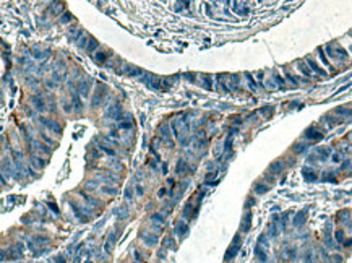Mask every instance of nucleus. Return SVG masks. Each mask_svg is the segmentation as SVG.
Instances as JSON below:
<instances>
[{"label": "nucleus", "instance_id": "obj_1", "mask_svg": "<svg viewBox=\"0 0 352 263\" xmlns=\"http://www.w3.org/2000/svg\"><path fill=\"white\" fill-rule=\"evenodd\" d=\"M172 133H174V137L180 141L182 145L187 143V133H188V124H187V119L185 117H180V119H174L172 120Z\"/></svg>", "mask_w": 352, "mask_h": 263}, {"label": "nucleus", "instance_id": "obj_2", "mask_svg": "<svg viewBox=\"0 0 352 263\" xmlns=\"http://www.w3.org/2000/svg\"><path fill=\"white\" fill-rule=\"evenodd\" d=\"M240 244H242V237H240V234H237V236L234 237V240H232V244L229 245L227 252H226V257H224L226 261L234 260V257H235V255L239 253V250H240Z\"/></svg>", "mask_w": 352, "mask_h": 263}, {"label": "nucleus", "instance_id": "obj_3", "mask_svg": "<svg viewBox=\"0 0 352 263\" xmlns=\"http://www.w3.org/2000/svg\"><path fill=\"white\" fill-rule=\"evenodd\" d=\"M39 122L44 125V127H47V129L50 130V132H54L55 135H60L62 133V127L59 125L55 122V120H52V119H47V117H39Z\"/></svg>", "mask_w": 352, "mask_h": 263}, {"label": "nucleus", "instance_id": "obj_4", "mask_svg": "<svg viewBox=\"0 0 352 263\" xmlns=\"http://www.w3.org/2000/svg\"><path fill=\"white\" fill-rule=\"evenodd\" d=\"M91 84H93V81L89 80V78H84V80H81L80 84H78V88H76L78 94H80L81 97H88V96H89V91H91Z\"/></svg>", "mask_w": 352, "mask_h": 263}, {"label": "nucleus", "instance_id": "obj_5", "mask_svg": "<svg viewBox=\"0 0 352 263\" xmlns=\"http://www.w3.org/2000/svg\"><path fill=\"white\" fill-rule=\"evenodd\" d=\"M122 114H124V111H122V106H120V104H115V106H112V107L109 109L107 116H109L111 119H114V120H122Z\"/></svg>", "mask_w": 352, "mask_h": 263}, {"label": "nucleus", "instance_id": "obj_6", "mask_svg": "<svg viewBox=\"0 0 352 263\" xmlns=\"http://www.w3.org/2000/svg\"><path fill=\"white\" fill-rule=\"evenodd\" d=\"M255 255H256V258L260 263H266L268 261V253H266V248L261 247L260 244H256L255 247Z\"/></svg>", "mask_w": 352, "mask_h": 263}, {"label": "nucleus", "instance_id": "obj_7", "mask_svg": "<svg viewBox=\"0 0 352 263\" xmlns=\"http://www.w3.org/2000/svg\"><path fill=\"white\" fill-rule=\"evenodd\" d=\"M305 138L307 140H312V141H318V140H321L323 138V133L320 132V130H317V129H308L307 132H305Z\"/></svg>", "mask_w": 352, "mask_h": 263}, {"label": "nucleus", "instance_id": "obj_8", "mask_svg": "<svg viewBox=\"0 0 352 263\" xmlns=\"http://www.w3.org/2000/svg\"><path fill=\"white\" fill-rule=\"evenodd\" d=\"M188 164H187V161L183 159V158H180L177 161V164H175V172L178 174V175H185L187 172H188Z\"/></svg>", "mask_w": 352, "mask_h": 263}, {"label": "nucleus", "instance_id": "obj_9", "mask_svg": "<svg viewBox=\"0 0 352 263\" xmlns=\"http://www.w3.org/2000/svg\"><path fill=\"white\" fill-rule=\"evenodd\" d=\"M307 63H308V67H310V70L312 72H315V73H318V75H321V76H326V72L323 68H320L318 65H317V62H315L312 57H307Z\"/></svg>", "mask_w": 352, "mask_h": 263}, {"label": "nucleus", "instance_id": "obj_10", "mask_svg": "<svg viewBox=\"0 0 352 263\" xmlns=\"http://www.w3.org/2000/svg\"><path fill=\"white\" fill-rule=\"evenodd\" d=\"M251 227V211H247L242 219V232H248Z\"/></svg>", "mask_w": 352, "mask_h": 263}, {"label": "nucleus", "instance_id": "obj_11", "mask_svg": "<svg viewBox=\"0 0 352 263\" xmlns=\"http://www.w3.org/2000/svg\"><path fill=\"white\" fill-rule=\"evenodd\" d=\"M305 219H307V210H302V211H299L297 215H296V218H294V226H302L305 223Z\"/></svg>", "mask_w": 352, "mask_h": 263}, {"label": "nucleus", "instance_id": "obj_12", "mask_svg": "<svg viewBox=\"0 0 352 263\" xmlns=\"http://www.w3.org/2000/svg\"><path fill=\"white\" fill-rule=\"evenodd\" d=\"M302 174H304L305 180H308V182H315V180H317V174L313 172V169H312V167H304Z\"/></svg>", "mask_w": 352, "mask_h": 263}, {"label": "nucleus", "instance_id": "obj_13", "mask_svg": "<svg viewBox=\"0 0 352 263\" xmlns=\"http://www.w3.org/2000/svg\"><path fill=\"white\" fill-rule=\"evenodd\" d=\"M33 104H34V107L41 112L46 109V102H44V99H42V96H39V94L33 97Z\"/></svg>", "mask_w": 352, "mask_h": 263}, {"label": "nucleus", "instance_id": "obj_14", "mask_svg": "<svg viewBox=\"0 0 352 263\" xmlns=\"http://www.w3.org/2000/svg\"><path fill=\"white\" fill-rule=\"evenodd\" d=\"M159 132H161V137H162L164 140H166V143H167L169 146H172V140H170V137H169V127H167V124L161 125Z\"/></svg>", "mask_w": 352, "mask_h": 263}, {"label": "nucleus", "instance_id": "obj_15", "mask_svg": "<svg viewBox=\"0 0 352 263\" xmlns=\"http://www.w3.org/2000/svg\"><path fill=\"white\" fill-rule=\"evenodd\" d=\"M80 97L81 96L78 94V91L76 93H71V102H73V106H75V111H81L83 109V102H81Z\"/></svg>", "mask_w": 352, "mask_h": 263}, {"label": "nucleus", "instance_id": "obj_16", "mask_svg": "<svg viewBox=\"0 0 352 263\" xmlns=\"http://www.w3.org/2000/svg\"><path fill=\"white\" fill-rule=\"evenodd\" d=\"M282 169H284V162L282 161H274V162H271V166H269V172L279 174Z\"/></svg>", "mask_w": 352, "mask_h": 263}, {"label": "nucleus", "instance_id": "obj_17", "mask_svg": "<svg viewBox=\"0 0 352 263\" xmlns=\"http://www.w3.org/2000/svg\"><path fill=\"white\" fill-rule=\"evenodd\" d=\"M125 73L128 75V76H143V70L141 68H138V67H127L125 68Z\"/></svg>", "mask_w": 352, "mask_h": 263}, {"label": "nucleus", "instance_id": "obj_18", "mask_svg": "<svg viewBox=\"0 0 352 263\" xmlns=\"http://www.w3.org/2000/svg\"><path fill=\"white\" fill-rule=\"evenodd\" d=\"M187 231H188V224L183 223V221H178L177 226H175V234L177 236H183V234H187Z\"/></svg>", "mask_w": 352, "mask_h": 263}, {"label": "nucleus", "instance_id": "obj_19", "mask_svg": "<svg viewBox=\"0 0 352 263\" xmlns=\"http://www.w3.org/2000/svg\"><path fill=\"white\" fill-rule=\"evenodd\" d=\"M141 239L145 240L148 245H156V242H157V236H156V234H141Z\"/></svg>", "mask_w": 352, "mask_h": 263}, {"label": "nucleus", "instance_id": "obj_20", "mask_svg": "<svg viewBox=\"0 0 352 263\" xmlns=\"http://www.w3.org/2000/svg\"><path fill=\"white\" fill-rule=\"evenodd\" d=\"M334 114H337V116H344V117H352V109L344 107V106H339V107L334 109Z\"/></svg>", "mask_w": 352, "mask_h": 263}, {"label": "nucleus", "instance_id": "obj_21", "mask_svg": "<svg viewBox=\"0 0 352 263\" xmlns=\"http://www.w3.org/2000/svg\"><path fill=\"white\" fill-rule=\"evenodd\" d=\"M317 154L320 156V158H318L320 161H326L329 158V154H331V150H329V148H318Z\"/></svg>", "mask_w": 352, "mask_h": 263}, {"label": "nucleus", "instance_id": "obj_22", "mask_svg": "<svg viewBox=\"0 0 352 263\" xmlns=\"http://www.w3.org/2000/svg\"><path fill=\"white\" fill-rule=\"evenodd\" d=\"M49 55V51H41V49H33L31 51V57H34V59H46V57Z\"/></svg>", "mask_w": 352, "mask_h": 263}, {"label": "nucleus", "instance_id": "obj_23", "mask_svg": "<svg viewBox=\"0 0 352 263\" xmlns=\"http://www.w3.org/2000/svg\"><path fill=\"white\" fill-rule=\"evenodd\" d=\"M114 234H109V237H107V240H106V245H104V250H106V253H111L112 252V247H114Z\"/></svg>", "mask_w": 352, "mask_h": 263}, {"label": "nucleus", "instance_id": "obj_24", "mask_svg": "<svg viewBox=\"0 0 352 263\" xmlns=\"http://www.w3.org/2000/svg\"><path fill=\"white\" fill-rule=\"evenodd\" d=\"M268 190H269V185H268V184H256V185H255V193H258V195L266 193Z\"/></svg>", "mask_w": 352, "mask_h": 263}, {"label": "nucleus", "instance_id": "obj_25", "mask_svg": "<svg viewBox=\"0 0 352 263\" xmlns=\"http://www.w3.org/2000/svg\"><path fill=\"white\" fill-rule=\"evenodd\" d=\"M102 96H104V93H102V91H96V94H94V97H93V107H97V106L101 104V101H102Z\"/></svg>", "mask_w": 352, "mask_h": 263}, {"label": "nucleus", "instance_id": "obj_26", "mask_svg": "<svg viewBox=\"0 0 352 263\" xmlns=\"http://www.w3.org/2000/svg\"><path fill=\"white\" fill-rule=\"evenodd\" d=\"M297 68H299V70H300V72L304 73L305 76H310V75H312V70L308 68L304 62H297Z\"/></svg>", "mask_w": 352, "mask_h": 263}, {"label": "nucleus", "instance_id": "obj_27", "mask_svg": "<svg viewBox=\"0 0 352 263\" xmlns=\"http://www.w3.org/2000/svg\"><path fill=\"white\" fill-rule=\"evenodd\" d=\"M268 231H269V236L271 237H276L278 234H279V231H281V227H278V223H271Z\"/></svg>", "mask_w": 352, "mask_h": 263}, {"label": "nucleus", "instance_id": "obj_28", "mask_svg": "<svg viewBox=\"0 0 352 263\" xmlns=\"http://www.w3.org/2000/svg\"><path fill=\"white\" fill-rule=\"evenodd\" d=\"M132 127H133V120L130 117H127V120L120 122V129H124V130H132Z\"/></svg>", "mask_w": 352, "mask_h": 263}, {"label": "nucleus", "instance_id": "obj_29", "mask_svg": "<svg viewBox=\"0 0 352 263\" xmlns=\"http://www.w3.org/2000/svg\"><path fill=\"white\" fill-rule=\"evenodd\" d=\"M106 59H107V54H106V52H96V54H94V60H96L97 63H104Z\"/></svg>", "mask_w": 352, "mask_h": 263}, {"label": "nucleus", "instance_id": "obj_30", "mask_svg": "<svg viewBox=\"0 0 352 263\" xmlns=\"http://www.w3.org/2000/svg\"><path fill=\"white\" fill-rule=\"evenodd\" d=\"M99 47V42L96 41V39H91L89 42H88V47H86V52H93L94 49H97Z\"/></svg>", "mask_w": 352, "mask_h": 263}, {"label": "nucleus", "instance_id": "obj_31", "mask_svg": "<svg viewBox=\"0 0 352 263\" xmlns=\"http://www.w3.org/2000/svg\"><path fill=\"white\" fill-rule=\"evenodd\" d=\"M318 55H320V59H321V62L325 63V67H328L329 70H333V67L329 65V62H328V59H326V55L323 54V49H318Z\"/></svg>", "mask_w": 352, "mask_h": 263}, {"label": "nucleus", "instance_id": "obj_32", "mask_svg": "<svg viewBox=\"0 0 352 263\" xmlns=\"http://www.w3.org/2000/svg\"><path fill=\"white\" fill-rule=\"evenodd\" d=\"M81 197L84 198V202H88V203L91 205V206H97V205H99V202H97V200H94V198H91L89 195H86V193H81Z\"/></svg>", "mask_w": 352, "mask_h": 263}, {"label": "nucleus", "instance_id": "obj_33", "mask_svg": "<svg viewBox=\"0 0 352 263\" xmlns=\"http://www.w3.org/2000/svg\"><path fill=\"white\" fill-rule=\"evenodd\" d=\"M245 76H247V81H248V86H250V89H251V91H256V84H255V80H253V76H251L250 73H245Z\"/></svg>", "mask_w": 352, "mask_h": 263}, {"label": "nucleus", "instance_id": "obj_34", "mask_svg": "<svg viewBox=\"0 0 352 263\" xmlns=\"http://www.w3.org/2000/svg\"><path fill=\"white\" fill-rule=\"evenodd\" d=\"M307 146H308V145H305V143H297V145H294L292 150L296 151V153H302V151L307 150Z\"/></svg>", "mask_w": 352, "mask_h": 263}, {"label": "nucleus", "instance_id": "obj_35", "mask_svg": "<svg viewBox=\"0 0 352 263\" xmlns=\"http://www.w3.org/2000/svg\"><path fill=\"white\" fill-rule=\"evenodd\" d=\"M151 221H156V223H164V216L162 215H159V213H153L151 215Z\"/></svg>", "mask_w": 352, "mask_h": 263}, {"label": "nucleus", "instance_id": "obj_36", "mask_svg": "<svg viewBox=\"0 0 352 263\" xmlns=\"http://www.w3.org/2000/svg\"><path fill=\"white\" fill-rule=\"evenodd\" d=\"M264 86H266L268 89H271V91H274V89H278L279 86H278V83L274 81V80H268L266 83H264Z\"/></svg>", "mask_w": 352, "mask_h": 263}, {"label": "nucleus", "instance_id": "obj_37", "mask_svg": "<svg viewBox=\"0 0 352 263\" xmlns=\"http://www.w3.org/2000/svg\"><path fill=\"white\" fill-rule=\"evenodd\" d=\"M258 244H260L261 247H264V248H268V239H266V236H260V239H258Z\"/></svg>", "mask_w": 352, "mask_h": 263}, {"label": "nucleus", "instance_id": "obj_38", "mask_svg": "<svg viewBox=\"0 0 352 263\" xmlns=\"http://www.w3.org/2000/svg\"><path fill=\"white\" fill-rule=\"evenodd\" d=\"M99 148H101V150H102V151H106V153L109 154V156H115V151H114L112 148H107L106 145H99Z\"/></svg>", "mask_w": 352, "mask_h": 263}, {"label": "nucleus", "instance_id": "obj_39", "mask_svg": "<svg viewBox=\"0 0 352 263\" xmlns=\"http://www.w3.org/2000/svg\"><path fill=\"white\" fill-rule=\"evenodd\" d=\"M274 81L278 83V86H279V88H284V84H286V81H284V78H282V76H279V75H276V76H274Z\"/></svg>", "mask_w": 352, "mask_h": 263}, {"label": "nucleus", "instance_id": "obj_40", "mask_svg": "<svg viewBox=\"0 0 352 263\" xmlns=\"http://www.w3.org/2000/svg\"><path fill=\"white\" fill-rule=\"evenodd\" d=\"M334 237H336V240H337V242H344V232L339 229V231H336V234H334Z\"/></svg>", "mask_w": 352, "mask_h": 263}, {"label": "nucleus", "instance_id": "obj_41", "mask_svg": "<svg viewBox=\"0 0 352 263\" xmlns=\"http://www.w3.org/2000/svg\"><path fill=\"white\" fill-rule=\"evenodd\" d=\"M71 20H73V16H71L70 13H65V15H63V16L60 18V23H62V25H65V23H68V21H71Z\"/></svg>", "mask_w": 352, "mask_h": 263}, {"label": "nucleus", "instance_id": "obj_42", "mask_svg": "<svg viewBox=\"0 0 352 263\" xmlns=\"http://www.w3.org/2000/svg\"><path fill=\"white\" fill-rule=\"evenodd\" d=\"M125 198H127V200H132V198H133V190H132V187H127V188H125Z\"/></svg>", "mask_w": 352, "mask_h": 263}, {"label": "nucleus", "instance_id": "obj_43", "mask_svg": "<svg viewBox=\"0 0 352 263\" xmlns=\"http://www.w3.org/2000/svg\"><path fill=\"white\" fill-rule=\"evenodd\" d=\"M273 111H274L273 107H264V109H261V114H263L264 117H269L271 114H273Z\"/></svg>", "mask_w": 352, "mask_h": 263}, {"label": "nucleus", "instance_id": "obj_44", "mask_svg": "<svg viewBox=\"0 0 352 263\" xmlns=\"http://www.w3.org/2000/svg\"><path fill=\"white\" fill-rule=\"evenodd\" d=\"M205 88L206 89H213V84H211V78L210 76H205Z\"/></svg>", "mask_w": 352, "mask_h": 263}, {"label": "nucleus", "instance_id": "obj_45", "mask_svg": "<svg viewBox=\"0 0 352 263\" xmlns=\"http://www.w3.org/2000/svg\"><path fill=\"white\" fill-rule=\"evenodd\" d=\"M33 164H38V166H44V161L39 159L38 156H33Z\"/></svg>", "mask_w": 352, "mask_h": 263}, {"label": "nucleus", "instance_id": "obj_46", "mask_svg": "<svg viewBox=\"0 0 352 263\" xmlns=\"http://www.w3.org/2000/svg\"><path fill=\"white\" fill-rule=\"evenodd\" d=\"M102 192H104V193L114 195V193H115V188H112V187H102Z\"/></svg>", "mask_w": 352, "mask_h": 263}, {"label": "nucleus", "instance_id": "obj_47", "mask_svg": "<svg viewBox=\"0 0 352 263\" xmlns=\"http://www.w3.org/2000/svg\"><path fill=\"white\" fill-rule=\"evenodd\" d=\"M190 210H192V205L188 203V205H187V206H185V211H183V215H185V216H190V213H192Z\"/></svg>", "mask_w": 352, "mask_h": 263}, {"label": "nucleus", "instance_id": "obj_48", "mask_svg": "<svg viewBox=\"0 0 352 263\" xmlns=\"http://www.w3.org/2000/svg\"><path fill=\"white\" fill-rule=\"evenodd\" d=\"M166 193H167V190L162 187V188H159V192H157V197H161V198H162V197L166 195Z\"/></svg>", "mask_w": 352, "mask_h": 263}, {"label": "nucleus", "instance_id": "obj_49", "mask_svg": "<svg viewBox=\"0 0 352 263\" xmlns=\"http://www.w3.org/2000/svg\"><path fill=\"white\" fill-rule=\"evenodd\" d=\"M342 245H344V247H350V245H352V239H344Z\"/></svg>", "mask_w": 352, "mask_h": 263}, {"label": "nucleus", "instance_id": "obj_50", "mask_svg": "<svg viewBox=\"0 0 352 263\" xmlns=\"http://www.w3.org/2000/svg\"><path fill=\"white\" fill-rule=\"evenodd\" d=\"M109 135H111V137H114V138H119V133H117V130H111V132H109Z\"/></svg>", "mask_w": 352, "mask_h": 263}, {"label": "nucleus", "instance_id": "obj_51", "mask_svg": "<svg viewBox=\"0 0 352 263\" xmlns=\"http://www.w3.org/2000/svg\"><path fill=\"white\" fill-rule=\"evenodd\" d=\"M333 161L334 162H341V156L339 154H333Z\"/></svg>", "mask_w": 352, "mask_h": 263}, {"label": "nucleus", "instance_id": "obj_52", "mask_svg": "<svg viewBox=\"0 0 352 263\" xmlns=\"http://www.w3.org/2000/svg\"><path fill=\"white\" fill-rule=\"evenodd\" d=\"M349 216V213L347 211H342V213H339V219H344V218H347Z\"/></svg>", "mask_w": 352, "mask_h": 263}, {"label": "nucleus", "instance_id": "obj_53", "mask_svg": "<svg viewBox=\"0 0 352 263\" xmlns=\"http://www.w3.org/2000/svg\"><path fill=\"white\" fill-rule=\"evenodd\" d=\"M136 193H138V195H143V193H145V190H143V187H136Z\"/></svg>", "mask_w": 352, "mask_h": 263}, {"label": "nucleus", "instance_id": "obj_54", "mask_svg": "<svg viewBox=\"0 0 352 263\" xmlns=\"http://www.w3.org/2000/svg\"><path fill=\"white\" fill-rule=\"evenodd\" d=\"M333 258H334V261H336V263H341V260H342V258L339 257V255H334Z\"/></svg>", "mask_w": 352, "mask_h": 263}, {"label": "nucleus", "instance_id": "obj_55", "mask_svg": "<svg viewBox=\"0 0 352 263\" xmlns=\"http://www.w3.org/2000/svg\"><path fill=\"white\" fill-rule=\"evenodd\" d=\"M49 206H50V208H52V210H54V211H55V213H59V210H57V206H55V205H54V203H50V205H49Z\"/></svg>", "mask_w": 352, "mask_h": 263}, {"label": "nucleus", "instance_id": "obj_56", "mask_svg": "<svg viewBox=\"0 0 352 263\" xmlns=\"http://www.w3.org/2000/svg\"><path fill=\"white\" fill-rule=\"evenodd\" d=\"M63 109H65V112H70V106L68 104H63Z\"/></svg>", "mask_w": 352, "mask_h": 263}, {"label": "nucleus", "instance_id": "obj_57", "mask_svg": "<svg viewBox=\"0 0 352 263\" xmlns=\"http://www.w3.org/2000/svg\"><path fill=\"white\" fill-rule=\"evenodd\" d=\"M162 172H164V174L167 172V164H164V166H162Z\"/></svg>", "mask_w": 352, "mask_h": 263}]
</instances>
